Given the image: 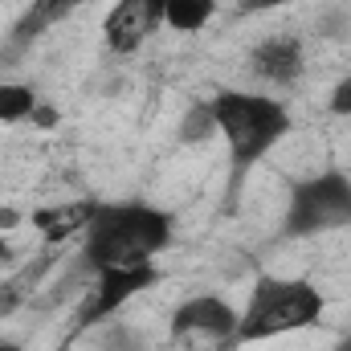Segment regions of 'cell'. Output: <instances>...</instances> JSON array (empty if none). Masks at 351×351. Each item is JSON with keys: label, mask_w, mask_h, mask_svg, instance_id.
Returning <instances> with one entry per match:
<instances>
[{"label": "cell", "mask_w": 351, "mask_h": 351, "mask_svg": "<svg viewBox=\"0 0 351 351\" xmlns=\"http://www.w3.org/2000/svg\"><path fill=\"white\" fill-rule=\"evenodd\" d=\"M176 221L168 208H156L147 200H110L98 204L90 225L82 229L78 262L90 274L98 269H123V265H147L172 245Z\"/></svg>", "instance_id": "obj_1"}, {"label": "cell", "mask_w": 351, "mask_h": 351, "mask_svg": "<svg viewBox=\"0 0 351 351\" xmlns=\"http://www.w3.org/2000/svg\"><path fill=\"white\" fill-rule=\"evenodd\" d=\"M208 106H213V119H217V135L229 147V184L237 192L241 180L254 172L278 143H286V135L294 131V119H290L286 102L258 94V90H217L208 98Z\"/></svg>", "instance_id": "obj_2"}, {"label": "cell", "mask_w": 351, "mask_h": 351, "mask_svg": "<svg viewBox=\"0 0 351 351\" xmlns=\"http://www.w3.org/2000/svg\"><path fill=\"white\" fill-rule=\"evenodd\" d=\"M327 311L323 290L311 278H278V274H262L245 298V311L237 319V335L233 348L241 343H262V339H278L290 331H306L319 327Z\"/></svg>", "instance_id": "obj_3"}, {"label": "cell", "mask_w": 351, "mask_h": 351, "mask_svg": "<svg viewBox=\"0 0 351 351\" xmlns=\"http://www.w3.org/2000/svg\"><path fill=\"white\" fill-rule=\"evenodd\" d=\"M351 225V180L339 168H323L290 184V200L282 208V237L311 241L331 229Z\"/></svg>", "instance_id": "obj_4"}, {"label": "cell", "mask_w": 351, "mask_h": 351, "mask_svg": "<svg viewBox=\"0 0 351 351\" xmlns=\"http://www.w3.org/2000/svg\"><path fill=\"white\" fill-rule=\"evenodd\" d=\"M241 311L221 294H192L168 319V335L184 351H229Z\"/></svg>", "instance_id": "obj_5"}, {"label": "cell", "mask_w": 351, "mask_h": 351, "mask_svg": "<svg viewBox=\"0 0 351 351\" xmlns=\"http://www.w3.org/2000/svg\"><path fill=\"white\" fill-rule=\"evenodd\" d=\"M164 274H160V265L147 262V265H123V269H98L94 278H90V294L86 302L78 306V315H74V335H82V331H94V327H102V323H110L135 294H143V290H152L156 282H160Z\"/></svg>", "instance_id": "obj_6"}, {"label": "cell", "mask_w": 351, "mask_h": 351, "mask_svg": "<svg viewBox=\"0 0 351 351\" xmlns=\"http://www.w3.org/2000/svg\"><path fill=\"white\" fill-rule=\"evenodd\" d=\"M168 0H114L102 16V45L110 53H135L160 25Z\"/></svg>", "instance_id": "obj_7"}, {"label": "cell", "mask_w": 351, "mask_h": 351, "mask_svg": "<svg viewBox=\"0 0 351 351\" xmlns=\"http://www.w3.org/2000/svg\"><path fill=\"white\" fill-rule=\"evenodd\" d=\"M302 66H306V49L298 37L290 33H278V37H265L254 45L250 53V70L254 78H262L269 86H294L302 78Z\"/></svg>", "instance_id": "obj_8"}, {"label": "cell", "mask_w": 351, "mask_h": 351, "mask_svg": "<svg viewBox=\"0 0 351 351\" xmlns=\"http://www.w3.org/2000/svg\"><path fill=\"white\" fill-rule=\"evenodd\" d=\"M94 200H78V204H62V208H37L33 213V225L45 233V241L49 245H62V241H70L78 229H86L90 217H94Z\"/></svg>", "instance_id": "obj_9"}, {"label": "cell", "mask_w": 351, "mask_h": 351, "mask_svg": "<svg viewBox=\"0 0 351 351\" xmlns=\"http://www.w3.org/2000/svg\"><path fill=\"white\" fill-rule=\"evenodd\" d=\"M78 4H90V0H33V4L21 12V21L12 25V41H16V45L37 41L49 25H58L62 16H70V8H78Z\"/></svg>", "instance_id": "obj_10"}, {"label": "cell", "mask_w": 351, "mask_h": 351, "mask_svg": "<svg viewBox=\"0 0 351 351\" xmlns=\"http://www.w3.org/2000/svg\"><path fill=\"white\" fill-rule=\"evenodd\" d=\"M53 269V258H37V262L21 265L4 286H0V319H8L12 311H21L25 298H33V290L45 282V274Z\"/></svg>", "instance_id": "obj_11"}, {"label": "cell", "mask_w": 351, "mask_h": 351, "mask_svg": "<svg viewBox=\"0 0 351 351\" xmlns=\"http://www.w3.org/2000/svg\"><path fill=\"white\" fill-rule=\"evenodd\" d=\"M217 12V0H168L164 4V25L176 33H200Z\"/></svg>", "instance_id": "obj_12"}, {"label": "cell", "mask_w": 351, "mask_h": 351, "mask_svg": "<svg viewBox=\"0 0 351 351\" xmlns=\"http://www.w3.org/2000/svg\"><path fill=\"white\" fill-rule=\"evenodd\" d=\"M37 90L25 82H0V123H25L37 110Z\"/></svg>", "instance_id": "obj_13"}, {"label": "cell", "mask_w": 351, "mask_h": 351, "mask_svg": "<svg viewBox=\"0 0 351 351\" xmlns=\"http://www.w3.org/2000/svg\"><path fill=\"white\" fill-rule=\"evenodd\" d=\"M217 135V119H213V106L208 102H192L184 110V123H180V139L184 143H208Z\"/></svg>", "instance_id": "obj_14"}, {"label": "cell", "mask_w": 351, "mask_h": 351, "mask_svg": "<svg viewBox=\"0 0 351 351\" xmlns=\"http://www.w3.org/2000/svg\"><path fill=\"white\" fill-rule=\"evenodd\" d=\"M98 351H147V335H139L135 327L127 323H102V335H98Z\"/></svg>", "instance_id": "obj_15"}, {"label": "cell", "mask_w": 351, "mask_h": 351, "mask_svg": "<svg viewBox=\"0 0 351 351\" xmlns=\"http://www.w3.org/2000/svg\"><path fill=\"white\" fill-rule=\"evenodd\" d=\"M331 114H339V119H348L351 114V74L348 78H339L335 90H331Z\"/></svg>", "instance_id": "obj_16"}, {"label": "cell", "mask_w": 351, "mask_h": 351, "mask_svg": "<svg viewBox=\"0 0 351 351\" xmlns=\"http://www.w3.org/2000/svg\"><path fill=\"white\" fill-rule=\"evenodd\" d=\"M286 4H298V0H237V12H274Z\"/></svg>", "instance_id": "obj_17"}, {"label": "cell", "mask_w": 351, "mask_h": 351, "mask_svg": "<svg viewBox=\"0 0 351 351\" xmlns=\"http://www.w3.org/2000/svg\"><path fill=\"white\" fill-rule=\"evenodd\" d=\"M8 262H12V245L0 237V265H8Z\"/></svg>", "instance_id": "obj_18"}, {"label": "cell", "mask_w": 351, "mask_h": 351, "mask_svg": "<svg viewBox=\"0 0 351 351\" xmlns=\"http://www.w3.org/2000/svg\"><path fill=\"white\" fill-rule=\"evenodd\" d=\"M0 351H25L21 343H12V339H0Z\"/></svg>", "instance_id": "obj_19"}]
</instances>
